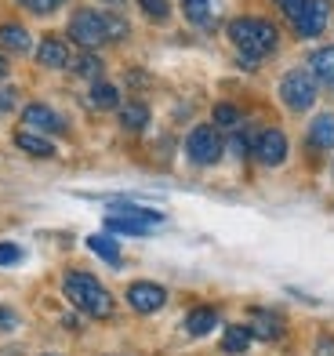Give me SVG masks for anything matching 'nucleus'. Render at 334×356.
I'll return each instance as SVG.
<instances>
[{
    "mask_svg": "<svg viewBox=\"0 0 334 356\" xmlns=\"http://www.w3.org/2000/svg\"><path fill=\"white\" fill-rule=\"evenodd\" d=\"M11 106H15V95L11 91H0V113H8Z\"/></svg>",
    "mask_w": 334,
    "mask_h": 356,
    "instance_id": "nucleus-32",
    "label": "nucleus"
},
{
    "mask_svg": "<svg viewBox=\"0 0 334 356\" xmlns=\"http://www.w3.org/2000/svg\"><path fill=\"white\" fill-rule=\"evenodd\" d=\"M0 76H8V58L0 55Z\"/></svg>",
    "mask_w": 334,
    "mask_h": 356,
    "instance_id": "nucleus-33",
    "label": "nucleus"
},
{
    "mask_svg": "<svg viewBox=\"0 0 334 356\" xmlns=\"http://www.w3.org/2000/svg\"><path fill=\"white\" fill-rule=\"evenodd\" d=\"M254 156H258V164H265V168L283 164V160H287V138H283V131H276V127L262 131L254 138Z\"/></svg>",
    "mask_w": 334,
    "mask_h": 356,
    "instance_id": "nucleus-7",
    "label": "nucleus"
},
{
    "mask_svg": "<svg viewBox=\"0 0 334 356\" xmlns=\"http://www.w3.org/2000/svg\"><path fill=\"white\" fill-rule=\"evenodd\" d=\"M69 70H73L76 76H84V80H99V76H102V58L91 55L87 47H84V55L69 58Z\"/></svg>",
    "mask_w": 334,
    "mask_h": 356,
    "instance_id": "nucleus-21",
    "label": "nucleus"
},
{
    "mask_svg": "<svg viewBox=\"0 0 334 356\" xmlns=\"http://www.w3.org/2000/svg\"><path fill=\"white\" fill-rule=\"evenodd\" d=\"M273 4H276L283 15H287V19H298V15H301V8H306L309 0H273Z\"/></svg>",
    "mask_w": 334,
    "mask_h": 356,
    "instance_id": "nucleus-29",
    "label": "nucleus"
},
{
    "mask_svg": "<svg viewBox=\"0 0 334 356\" xmlns=\"http://www.w3.org/2000/svg\"><path fill=\"white\" fill-rule=\"evenodd\" d=\"M0 47L11 51V55H26L29 47H33V40H29V33L19 22H4V26H0Z\"/></svg>",
    "mask_w": 334,
    "mask_h": 356,
    "instance_id": "nucleus-13",
    "label": "nucleus"
},
{
    "mask_svg": "<svg viewBox=\"0 0 334 356\" xmlns=\"http://www.w3.org/2000/svg\"><path fill=\"white\" fill-rule=\"evenodd\" d=\"M87 102H91L94 109H117V106H120V91H117L113 84H106V80H91Z\"/></svg>",
    "mask_w": 334,
    "mask_h": 356,
    "instance_id": "nucleus-18",
    "label": "nucleus"
},
{
    "mask_svg": "<svg viewBox=\"0 0 334 356\" xmlns=\"http://www.w3.org/2000/svg\"><path fill=\"white\" fill-rule=\"evenodd\" d=\"M106 37L109 40H124L127 37V22L117 19V15H106Z\"/></svg>",
    "mask_w": 334,
    "mask_h": 356,
    "instance_id": "nucleus-28",
    "label": "nucleus"
},
{
    "mask_svg": "<svg viewBox=\"0 0 334 356\" xmlns=\"http://www.w3.org/2000/svg\"><path fill=\"white\" fill-rule=\"evenodd\" d=\"M182 11L189 22L197 26H208V11H211V0H182Z\"/></svg>",
    "mask_w": 334,
    "mask_h": 356,
    "instance_id": "nucleus-24",
    "label": "nucleus"
},
{
    "mask_svg": "<svg viewBox=\"0 0 334 356\" xmlns=\"http://www.w3.org/2000/svg\"><path fill=\"white\" fill-rule=\"evenodd\" d=\"M87 248L99 254V258H106V262L120 266V244L113 240V233H94V236H87Z\"/></svg>",
    "mask_w": 334,
    "mask_h": 356,
    "instance_id": "nucleus-19",
    "label": "nucleus"
},
{
    "mask_svg": "<svg viewBox=\"0 0 334 356\" xmlns=\"http://www.w3.org/2000/svg\"><path fill=\"white\" fill-rule=\"evenodd\" d=\"M291 22H294V33L298 37H306V40L320 37L324 29H327V22H331L327 0H309V4L301 8V15H298V19H291Z\"/></svg>",
    "mask_w": 334,
    "mask_h": 356,
    "instance_id": "nucleus-6",
    "label": "nucleus"
},
{
    "mask_svg": "<svg viewBox=\"0 0 334 356\" xmlns=\"http://www.w3.org/2000/svg\"><path fill=\"white\" fill-rule=\"evenodd\" d=\"M229 142H233V153H236V156H247V153L254 149V138H251V135H233Z\"/></svg>",
    "mask_w": 334,
    "mask_h": 356,
    "instance_id": "nucleus-31",
    "label": "nucleus"
},
{
    "mask_svg": "<svg viewBox=\"0 0 334 356\" xmlns=\"http://www.w3.org/2000/svg\"><path fill=\"white\" fill-rule=\"evenodd\" d=\"M37 58H40V66H47V70H69V47H66V40H58V37H44L37 44Z\"/></svg>",
    "mask_w": 334,
    "mask_h": 356,
    "instance_id": "nucleus-10",
    "label": "nucleus"
},
{
    "mask_svg": "<svg viewBox=\"0 0 334 356\" xmlns=\"http://www.w3.org/2000/svg\"><path fill=\"white\" fill-rule=\"evenodd\" d=\"M164 302H167V291H164L160 284L142 280V284H131V287H127V305H131L135 313H156Z\"/></svg>",
    "mask_w": 334,
    "mask_h": 356,
    "instance_id": "nucleus-8",
    "label": "nucleus"
},
{
    "mask_svg": "<svg viewBox=\"0 0 334 356\" xmlns=\"http://www.w3.org/2000/svg\"><path fill=\"white\" fill-rule=\"evenodd\" d=\"M251 327H244V323H236V327H229L226 331V338H222V349L226 353H244L247 346H251Z\"/></svg>",
    "mask_w": 334,
    "mask_h": 356,
    "instance_id": "nucleus-23",
    "label": "nucleus"
},
{
    "mask_svg": "<svg viewBox=\"0 0 334 356\" xmlns=\"http://www.w3.org/2000/svg\"><path fill=\"white\" fill-rule=\"evenodd\" d=\"M280 99H283V106L294 109V113L312 109V102H316V80H312V73L291 70L287 76L280 80Z\"/></svg>",
    "mask_w": 334,
    "mask_h": 356,
    "instance_id": "nucleus-4",
    "label": "nucleus"
},
{
    "mask_svg": "<svg viewBox=\"0 0 334 356\" xmlns=\"http://www.w3.org/2000/svg\"><path fill=\"white\" fill-rule=\"evenodd\" d=\"M229 40L240 47V55H247V66H254L258 58H265V55L276 51L280 33H276L273 22L251 19V15H247V19H233V22H229Z\"/></svg>",
    "mask_w": 334,
    "mask_h": 356,
    "instance_id": "nucleus-2",
    "label": "nucleus"
},
{
    "mask_svg": "<svg viewBox=\"0 0 334 356\" xmlns=\"http://www.w3.org/2000/svg\"><path fill=\"white\" fill-rule=\"evenodd\" d=\"M69 37L81 44V47H87V51H94L99 44L109 40L106 37V15H99L94 8H81L69 19Z\"/></svg>",
    "mask_w": 334,
    "mask_h": 356,
    "instance_id": "nucleus-5",
    "label": "nucleus"
},
{
    "mask_svg": "<svg viewBox=\"0 0 334 356\" xmlns=\"http://www.w3.org/2000/svg\"><path fill=\"white\" fill-rule=\"evenodd\" d=\"M251 334L254 338H262V342H280L283 338V320L276 313H254L251 316Z\"/></svg>",
    "mask_w": 334,
    "mask_h": 356,
    "instance_id": "nucleus-11",
    "label": "nucleus"
},
{
    "mask_svg": "<svg viewBox=\"0 0 334 356\" xmlns=\"http://www.w3.org/2000/svg\"><path fill=\"white\" fill-rule=\"evenodd\" d=\"M185 153H189V160H193V164H218L222 153H226V142H222V135H218L215 124H200V127H193V131H189Z\"/></svg>",
    "mask_w": 334,
    "mask_h": 356,
    "instance_id": "nucleus-3",
    "label": "nucleus"
},
{
    "mask_svg": "<svg viewBox=\"0 0 334 356\" xmlns=\"http://www.w3.org/2000/svg\"><path fill=\"white\" fill-rule=\"evenodd\" d=\"M109 215H127V218H142V222H153V225L164 218L160 211H149V207L131 204V200H113V204H109Z\"/></svg>",
    "mask_w": 334,
    "mask_h": 356,
    "instance_id": "nucleus-20",
    "label": "nucleus"
},
{
    "mask_svg": "<svg viewBox=\"0 0 334 356\" xmlns=\"http://www.w3.org/2000/svg\"><path fill=\"white\" fill-rule=\"evenodd\" d=\"M22 258V248L19 244H0V266H15Z\"/></svg>",
    "mask_w": 334,
    "mask_h": 356,
    "instance_id": "nucleus-30",
    "label": "nucleus"
},
{
    "mask_svg": "<svg viewBox=\"0 0 334 356\" xmlns=\"http://www.w3.org/2000/svg\"><path fill=\"white\" fill-rule=\"evenodd\" d=\"M138 8L149 15V19H156V22H164L167 15H171V4L167 0H138Z\"/></svg>",
    "mask_w": 334,
    "mask_h": 356,
    "instance_id": "nucleus-26",
    "label": "nucleus"
},
{
    "mask_svg": "<svg viewBox=\"0 0 334 356\" xmlns=\"http://www.w3.org/2000/svg\"><path fill=\"white\" fill-rule=\"evenodd\" d=\"M120 124L127 127V131H146V124H149V109L142 106V102H127L120 109Z\"/></svg>",
    "mask_w": 334,
    "mask_h": 356,
    "instance_id": "nucleus-22",
    "label": "nucleus"
},
{
    "mask_svg": "<svg viewBox=\"0 0 334 356\" xmlns=\"http://www.w3.org/2000/svg\"><path fill=\"white\" fill-rule=\"evenodd\" d=\"M22 120H26L29 131H40V135H44V131H47V135L66 131V120H62L51 106H44V102H29V106L22 109Z\"/></svg>",
    "mask_w": 334,
    "mask_h": 356,
    "instance_id": "nucleus-9",
    "label": "nucleus"
},
{
    "mask_svg": "<svg viewBox=\"0 0 334 356\" xmlns=\"http://www.w3.org/2000/svg\"><path fill=\"white\" fill-rule=\"evenodd\" d=\"M312 149H334V113H320L309 127Z\"/></svg>",
    "mask_w": 334,
    "mask_h": 356,
    "instance_id": "nucleus-15",
    "label": "nucleus"
},
{
    "mask_svg": "<svg viewBox=\"0 0 334 356\" xmlns=\"http://www.w3.org/2000/svg\"><path fill=\"white\" fill-rule=\"evenodd\" d=\"M15 145H19L22 153L29 156H55V142H47L40 131H29V127H22V131H15Z\"/></svg>",
    "mask_w": 334,
    "mask_h": 356,
    "instance_id": "nucleus-12",
    "label": "nucleus"
},
{
    "mask_svg": "<svg viewBox=\"0 0 334 356\" xmlns=\"http://www.w3.org/2000/svg\"><path fill=\"white\" fill-rule=\"evenodd\" d=\"M106 229L113 233V236H146V233H153V222L127 218V215H109L106 218Z\"/></svg>",
    "mask_w": 334,
    "mask_h": 356,
    "instance_id": "nucleus-14",
    "label": "nucleus"
},
{
    "mask_svg": "<svg viewBox=\"0 0 334 356\" xmlns=\"http://www.w3.org/2000/svg\"><path fill=\"white\" fill-rule=\"evenodd\" d=\"M309 66H312V76L334 91V47H320V51L309 58Z\"/></svg>",
    "mask_w": 334,
    "mask_h": 356,
    "instance_id": "nucleus-17",
    "label": "nucleus"
},
{
    "mask_svg": "<svg viewBox=\"0 0 334 356\" xmlns=\"http://www.w3.org/2000/svg\"><path fill=\"white\" fill-rule=\"evenodd\" d=\"M240 124V109L233 102H218L215 106V127H236Z\"/></svg>",
    "mask_w": 334,
    "mask_h": 356,
    "instance_id": "nucleus-25",
    "label": "nucleus"
},
{
    "mask_svg": "<svg viewBox=\"0 0 334 356\" xmlns=\"http://www.w3.org/2000/svg\"><path fill=\"white\" fill-rule=\"evenodd\" d=\"M218 327V313L215 309H208V305H203V309H193L185 316V331L193 334V338H203V334H211Z\"/></svg>",
    "mask_w": 334,
    "mask_h": 356,
    "instance_id": "nucleus-16",
    "label": "nucleus"
},
{
    "mask_svg": "<svg viewBox=\"0 0 334 356\" xmlns=\"http://www.w3.org/2000/svg\"><path fill=\"white\" fill-rule=\"evenodd\" d=\"M62 291H66V298L76 305L81 313H87V316H99V320H106V316H113V309H117V302H113V295L91 277V273H81V269H73V273H66V280H62Z\"/></svg>",
    "mask_w": 334,
    "mask_h": 356,
    "instance_id": "nucleus-1",
    "label": "nucleus"
},
{
    "mask_svg": "<svg viewBox=\"0 0 334 356\" xmlns=\"http://www.w3.org/2000/svg\"><path fill=\"white\" fill-rule=\"evenodd\" d=\"M22 8H29L33 15H51L58 4H66V0H19Z\"/></svg>",
    "mask_w": 334,
    "mask_h": 356,
    "instance_id": "nucleus-27",
    "label": "nucleus"
}]
</instances>
